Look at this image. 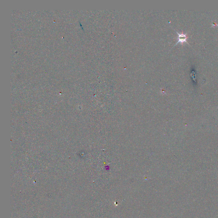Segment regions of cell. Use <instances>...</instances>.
Here are the masks:
<instances>
[{"label":"cell","instance_id":"cell-1","mask_svg":"<svg viewBox=\"0 0 218 218\" xmlns=\"http://www.w3.org/2000/svg\"><path fill=\"white\" fill-rule=\"evenodd\" d=\"M176 31V33H177V34L178 35L179 37L178 38V41L176 43V44H175V46L177 45V44L179 43H180L181 44V45L183 46V44L185 42L187 43H188L189 45H190L187 42V41H186L187 39L189 38L188 37H187V33L184 34L183 31H182V33H181V34H180L179 33H178L176 31Z\"/></svg>","mask_w":218,"mask_h":218}]
</instances>
